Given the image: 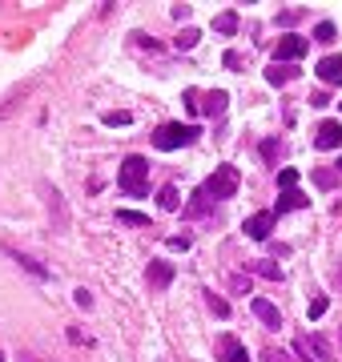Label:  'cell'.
<instances>
[{
	"label": "cell",
	"instance_id": "6da1fadb",
	"mask_svg": "<svg viewBox=\"0 0 342 362\" xmlns=\"http://www.w3.org/2000/svg\"><path fill=\"white\" fill-rule=\"evenodd\" d=\"M117 185L129 194V198H149V161L145 157H125L121 169H117Z\"/></svg>",
	"mask_w": 342,
	"mask_h": 362
},
{
	"label": "cell",
	"instance_id": "7a4b0ae2",
	"mask_svg": "<svg viewBox=\"0 0 342 362\" xmlns=\"http://www.w3.org/2000/svg\"><path fill=\"white\" fill-rule=\"evenodd\" d=\"M197 137H201V129H197V125L169 121V125H162V129H153V149H162V153H173V149L194 145Z\"/></svg>",
	"mask_w": 342,
	"mask_h": 362
},
{
	"label": "cell",
	"instance_id": "3957f363",
	"mask_svg": "<svg viewBox=\"0 0 342 362\" xmlns=\"http://www.w3.org/2000/svg\"><path fill=\"white\" fill-rule=\"evenodd\" d=\"M238 189H242V173H238L234 165H218L213 178L201 185V194H206L210 201H226V198H234Z\"/></svg>",
	"mask_w": 342,
	"mask_h": 362
},
{
	"label": "cell",
	"instance_id": "277c9868",
	"mask_svg": "<svg viewBox=\"0 0 342 362\" xmlns=\"http://www.w3.org/2000/svg\"><path fill=\"white\" fill-rule=\"evenodd\" d=\"M306 36H298V33H286L282 41H278V49H274V61L278 65H286V61H302L306 57Z\"/></svg>",
	"mask_w": 342,
	"mask_h": 362
},
{
	"label": "cell",
	"instance_id": "5b68a950",
	"mask_svg": "<svg viewBox=\"0 0 342 362\" xmlns=\"http://www.w3.org/2000/svg\"><path fill=\"white\" fill-rule=\"evenodd\" d=\"M178 278V270H173V262L169 258H153L145 270V282H149V290H169V282Z\"/></svg>",
	"mask_w": 342,
	"mask_h": 362
},
{
	"label": "cell",
	"instance_id": "8992f818",
	"mask_svg": "<svg viewBox=\"0 0 342 362\" xmlns=\"http://www.w3.org/2000/svg\"><path fill=\"white\" fill-rule=\"evenodd\" d=\"M250 310H254V318H258L262 326H270V330L282 326V314H278V306L270 298H250Z\"/></svg>",
	"mask_w": 342,
	"mask_h": 362
},
{
	"label": "cell",
	"instance_id": "52a82bcc",
	"mask_svg": "<svg viewBox=\"0 0 342 362\" xmlns=\"http://www.w3.org/2000/svg\"><path fill=\"white\" fill-rule=\"evenodd\" d=\"M314 145L318 149H339L342 145V121H322L314 133Z\"/></svg>",
	"mask_w": 342,
	"mask_h": 362
},
{
	"label": "cell",
	"instance_id": "ba28073f",
	"mask_svg": "<svg viewBox=\"0 0 342 362\" xmlns=\"http://www.w3.org/2000/svg\"><path fill=\"white\" fill-rule=\"evenodd\" d=\"M310 205V194H302V189H290V194H282L278 198V205L270 210L274 217H282V214H294V210H306Z\"/></svg>",
	"mask_w": 342,
	"mask_h": 362
},
{
	"label": "cell",
	"instance_id": "9c48e42d",
	"mask_svg": "<svg viewBox=\"0 0 342 362\" xmlns=\"http://www.w3.org/2000/svg\"><path fill=\"white\" fill-rule=\"evenodd\" d=\"M270 226H274V214H270V210H266V214L245 217V238H254V242H266V238H270Z\"/></svg>",
	"mask_w": 342,
	"mask_h": 362
},
{
	"label": "cell",
	"instance_id": "30bf717a",
	"mask_svg": "<svg viewBox=\"0 0 342 362\" xmlns=\"http://www.w3.org/2000/svg\"><path fill=\"white\" fill-rule=\"evenodd\" d=\"M314 73H318L326 85H342V57H334V52H330V57H322V61L314 65Z\"/></svg>",
	"mask_w": 342,
	"mask_h": 362
},
{
	"label": "cell",
	"instance_id": "8fae6325",
	"mask_svg": "<svg viewBox=\"0 0 342 362\" xmlns=\"http://www.w3.org/2000/svg\"><path fill=\"white\" fill-rule=\"evenodd\" d=\"M229 105V93L226 89H213V93H201V113L206 117H222Z\"/></svg>",
	"mask_w": 342,
	"mask_h": 362
},
{
	"label": "cell",
	"instance_id": "7c38bea8",
	"mask_svg": "<svg viewBox=\"0 0 342 362\" xmlns=\"http://www.w3.org/2000/svg\"><path fill=\"white\" fill-rule=\"evenodd\" d=\"M298 77H302V68L298 65H266V81L270 85H290V81H298Z\"/></svg>",
	"mask_w": 342,
	"mask_h": 362
},
{
	"label": "cell",
	"instance_id": "4fadbf2b",
	"mask_svg": "<svg viewBox=\"0 0 342 362\" xmlns=\"http://www.w3.org/2000/svg\"><path fill=\"white\" fill-rule=\"evenodd\" d=\"M222 362H250V350H245L242 338H234V334L222 338Z\"/></svg>",
	"mask_w": 342,
	"mask_h": 362
},
{
	"label": "cell",
	"instance_id": "5bb4252c",
	"mask_svg": "<svg viewBox=\"0 0 342 362\" xmlns=\"http://www.w3.org/2000/svg\"><path fill=\"white\" fill-rule=\"evenodd\" d=\"M157 205H162L165 214H178L181 210V189L178 185H165L162 194H157Z\"/></svg>",
	"mask_w": 342,
	"mask_h": 362
},
{
	"label": "cell",
	"instance_id": "9a60e30c",
	"mask_svg": "<svg viewBox=\"0 0 342 362\" xmlns=\"http://www.w3.org/2000/svg\"><path fill=\"white\" fill-rule=\"evenodd\" d=\"M8 254H13V258H17V266H20V270H29V274H33V278L49 282V270H45V266H41V262H36V258H29V254H17V249H8Z\"/></svg>",
	"mask_w": 342,
	"mask_h": 362
},
{
	"label": "cell",
	"instance_id": "2e32d148",
	"mask_svg": "<svg viewBox=\"0 0 342 362\" xmlns=\"http://www.w3.org/2000/svg\"><path fill=\"white\" fill-rule=\"evenodd\" d=\"M213 33L234 36L238 33V13H218V17H213Z\"/></svg>",
	"mask_w": 342,
	"mask_h": 362
},
{
	"label": "cell",
	"instance_id": "e0dca14e",
	"mask_svg": "<svg viewBox=\"0 0 342 362\" xmlns=\"http://www.w3.org/2000/svg\"><path fill=\"white\" fill-rule=\"evenodd\" d=\"M197 41H201V33H197V29H181V33L173 36V45H178L181 52H190V49L197 45Z\"/></svg>",
	"mask_w": 342,
	"mask_h": 362
},
{
	"label": "cell",
	"instance_id": "ac0fdd59",
	"mask_svg": "<svg viewBox=\"0 0 342 362\" xmlns=\"http://www.w3.org/2000/svg\"><path fill=\"white\" fill-rule=\"evenodd\" d=\"M334 36H339V29H334V20H318V24H314V41H322V45H330Z\"/></svg>",
	"mask_w": 342,
	"mask_h": 362
},
{
	"label": "cell",
	"instance_id": "d6986e66",
	"mask_svg": "<svg viewBox=\"0 0 342 362\" xmlns=\"http://www.w3.org/2000/svg\"><path fill=\"white\" fill-rule=\"evenodd\" d=\"M181 105H185L190 117H197L201 113V93H197V89H185V93H181Z\"/></svg>",
	"mask_w": 342,
	"mask_h": 362
},
{
	"label": "cell",
	"instance_id": "ffe728a7",
	"mask_svg": "<svg viewBox=\"0 0 342 362\" xmlns=\"http://www.w3.org/2000/svg\"><path fill=\"white\" fill-rule=\"evenodd\" d=\"M278 185H282L286 194H290V189H298V169H290V165H286V169H278Z\"/></svg>",
	"mask_w": 342,
	"mask_h": 362
},
{
	"label": "cell",
	"instance_id": "44dd1931",
	"mask_svg": "<svg viewBox=\"0 0 342 362\" xmlns=\"http://www.w3.org/2000/svg\"><path fill=\"white\" fill-rule=\"evenodd\" d=\"M306 342L314 346V350H318V354H322L326 362H334V354H330V338H322V334H310Z\"/></svg>",
	"mask_w": 342,
	"mask_h": 362
},
{
	"label": "cell",
	"instance_id": "7402d4cb",
	"mask_svg": "<svg viewBox=\"0 0 342 362\" xmlns=\"http://www.w3.org/2000/svg\"><path fill=\"white\" fill-rule=\"evenodd\" d=\"M101 121H105L109 129H117V125H133V113H125V109H121V113H105Z\"/></svg>",
	"mask_w": 342,
	"mask_h": 362
},
{
	"label": "cell",
	"instance_id": "603a6c76",
	"mask_svg": "<svg viewBox=\"0 0 342 362\" xmlns=\"http://www.w3.org/2000/svg\"><path fill=\"white\" fill-rule=\"evenodd\" d=\"M117 222H125V226H149V217L133 214V210H117Z\"/></svg>",
	"mask_w": 342,
	"mask_h": 362
},
{
	"label": "cell",
	"instance_id": "cb8c5ba5",
	"mask_svg": "<svg viewBox=\"0 0 342 362\" xmlns=\"http://www.w3.org/2000/svg\"><path fill=\"white\" fill-rule=\"evenodd\" d=\"M258 274H262V278H270V282H282V266H274V262H258Z\"/></svg>",
	"mask_w": 342,
	"mask_h": 362
},
{
	"label": "cell",
	"instance_id": "d4e9b609",
	"mask_svg": "<svg viewBox=\"0 0 342 362\" xmlns=\"http://www.w3.org/2000/svg\"><path fill=\"white\" fill-rule=\"evenodd\" d=\"M206 302H210V310H213V314H222V318H226V314H229V302H226V298H218V294H213V290H210V294H206Z\"/></svg>",
	"mask_w": 342,
	"mask_h": 362
},
{
	"label": "cell",
	"instance_id": "484cf974",
	"mask_svg": "<svg viewBox=\"0 0 342 362\" xmlns=\"http://www.w3.org/2000/svg\"><path fill=\"white\" fill-rule=\"evenodd\" d=\"M326 310H330V302H326V298L318 294V298H314V302H310V322H318V318H322Z\"/></svg>",
	"mask_w": 342,
	"mask_h": 362
},
{
	"label": "cell",
	"instance_id": "4316f807",
	"mask_svg": "<svg viewBox=\"0 0 342 362\" xmlns=\"http://www.w3.org/2000/svg\"><path fill=\"white\" fill-rule=\"evenodd\" d=\"M314 185L318 189H334V173L330 169H314Z\"/></svg>",
	"mask_w": 342,
	"mask_h": 362
},
{
	"label": "cell",
	"instance_id": "83f0119b",
	"mask_svg": "<svg viewBox=\"0 0 342 362\" xmlns=\"http://www.w3.org/2000/svg\"><path fill=\"white\" fill-rule=\"evenodd\" d=\"M165 246H169V249H190V246H194V238H190V233H173Z\"/></svg>",
	"mask_w": 342,
	"mask_h": 362
},
{
	"label": "cell",
	"instance_id": "f1b7e54d",
	"mask_svg": "<svg viewBox=\"0 0 342 362\" xmlns=\"http://www.w3.org/2000/svg\"><path fill=\"white\" fill-rule=\"evenodd\" d=\"M258 153L266 157V161H274V157H278V141H274V137H266V141L258 145Z\"/></svg>",
	"mask_w": 342,
	"mask_h": 362
},
{
	"label": "cell",
	"instance_id": "f546056e",
	"mask_svg": "<svg viewBox=\"0 0 342 362\" xmlns=\"http://www.w3.org/2000/svg\"><path fill=\"white\" fill-rule=\"evenodd\" d=\"M222 61H226V68H234V73H242V68H245V57H242V52H226Z\"/></svg>",
	"mask_w": 342,
	"mask_h": 362
},
{
	"label": "cell",
	"instance_id": "4dcf8cb0",
	"mask_svg": "<svg viewBox=\"0 0 342 362\" xmlns=\"http://www.w3.org/2000/svg\"><path fill=\"white\" fill-rule=\"evenodd\" d=\"M298 20H302V13H298V8H290V13H278V24H282V29H290V24H298Z\"/></svg>",
	"mask_w": 342,
	"mask_h": 362
},
{
	"label": "cell",
	"instance_id": "1f68e13d",
	"mask_svg": "<svg viewBox=\"0 0 342 362\" xmlns=\"http://www.w3.org/2000/svg\"><path fill=\"white\" fill-rule=\"evenodd\" d=\"M73 302H77V306H85V310H89V306H93V294H89V290H77V294H73Z\"/></svg>",
	"mask_w": 342,
	"mask_h": 362
},
{
	"label": "cell",
	"instance_id": "d6a6232c",
	"mask_svg": "<svg viewBox=\"0 0 342 362\" xmlns=\"http://www.w3.org/2000/svg\"><path fill=\"white\" fill-rule=\"evenodd\" d=\"M262 362H286V354L282 350H262Z\"/></svg>",
	"mask_w": 342,
	"mask_h": 362
},
{
	"label": "cell",
	"instance_id": "836d02e7",
	"mask_svg": "<svg viewBox=\"0 0 342 362\" xmlns=\"http://www.w3.org/2000/svg\"><path fill=\"white\" fill-rule=\"evenodd\" d=\"M310 105H314V109H326V105H330V97H326V93H314V97H310Z\"/></svg>",
	"mask_w": 342,
	"mask_h": 362
},
{
	"label": "cell",
	"instance_id": "e575fe53",
	"mask_svg": "<svg viewBox=\"0 0 342 362\" xmlns=\"http://www.w3.org/2000/svg\"><path fill=\"white\" fill-rule=\"evenodd\" d=\"M20 362H36V359H33V354H20Z\"/></svg>",
	"mask_w": 342,
	"mask_h": 362
},
{
	"label": "cell",
	"instance_id": "d590c367",
	"mask_svg": "<svg viewBox=\"0 0 342 362\" xmlns=\"http://www.w3.org/2000/svg\"><path fill=\"white\" fill-rule=\"evenodd\" d=\"M0 362H4V350H0Z\"/></svg>",
	"mask_w": 342,
	"mask_h": 362
},
{
	"label": "cell",
	"instance_id": "8d00e7d4",
	"mask_svg": "<svg viewBox=\"0 0 342 362\" xmlns=\"http://www.w3.org/2000/svg\"><path fill=\"white\" fill-rule=\"evenodd\" d=\"M339 169H342V161H339Z\"/></svg>",
	"mask_w": 342,
	"mask_h": 362
}]
</instances>
